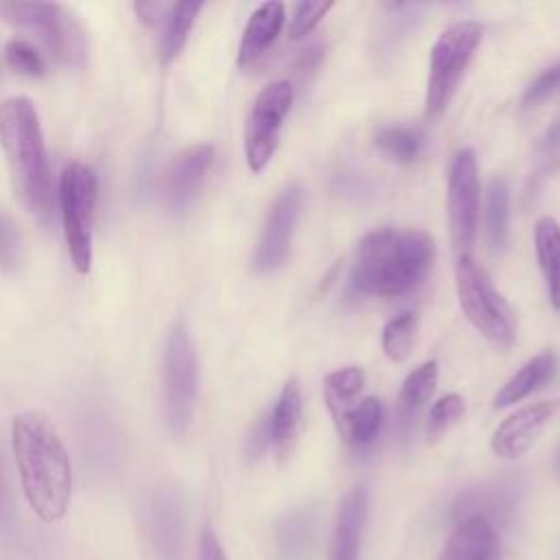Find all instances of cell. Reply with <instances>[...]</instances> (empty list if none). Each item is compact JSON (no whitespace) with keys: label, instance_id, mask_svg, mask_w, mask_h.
I'll return each instance as SVG.
<instances>
[{"label":"cell","instance_id":"29","mask_svg":"<svg viewBox=\"0 0 560 560\" xmlns=\"http://www.w3.org/2000/svg\"><path fill=\"white\" fill-rule=\"evenodd\" d=\"M418 317L409 311L392 317L383 328V352L389 361L402 363L411 354Z\"/></svg>","mask_w":560,"mask_h":560},{"label":"cell","instance_id":"9","mask_svg":"<svg viewBox=\"0 0 560 560\" xmlns=\"http://www.w3.org/2000/svg\"><path fill=\"white\" fill-rule=\"evenodd\" d=\"M291 105L293 85L289 79L271 81L254 98L245 122V160L252 173L265 171L271 162Z\"/></svg>","mask_w":560,"mask_h":560},{"label":"cell","instance_id":"12","mask_svg":"<svg viewBox=\"0 0 560 560\" xmlns=\"http://www.w3.org/2000/svg\"><path fill=\"white\" fill-rule=\"evenodd\" d=\"M300 208H302L300 184H287L267 212V219L252 258V269L256 273H271L284 265L291 249L293 232L300 219Z\"/></svg>","mask_w":560,"mask_h":560},{"label":"cell","instance_id":"1","mask_svg":"<svg viewBox=\"0 0 560 560\" xmlns=\"http://www.w3.org/2000/svg\"><path fill=\"white\" fill-rule=\"evenodd\" d=\"M11 446L31 510L46 523L63 518L72 497V466L50 418L42 411L18 413Z\"/></svg>","mask_w":560,"mask_h":560},{"label":"cell","instance_id":"10","mask_svg":"<svg viewBox=\"0 0 560 560\" xmlns=\"http://www.w3.org/2000/svg\"><path fill=\"white\" fill-rule=\"evenodd\" d=\"M446 214L453 247L466 254L475 243L479 225V171L470 147L459 149L451 162Z\"/></svg>","mask_w":560,"mask_h":560},{"label":"cell","instance_id":"18","mask_svg":"<svg viewBox=\"0 0 560 560\" xmlns=\"http://www.w3.org/2000/svg\"><path fill=\"white\" fill-rule=\"evenodd\" d=\"M302 427V392L295 378H289L280 396L269 413V431H271V446L280 464H284L298 444Z\"/></svg>","mask_w":560,"mask_h":560},{"label":"cell","instance_id":"37","mask_svg":"<svg viewBox=\"0 0 560 560\" xmlns=\"http://www.w3.org/2000/svg\"><path fill=\"white\" fill-rule=\"evenodd\" d=\"M199 560H228L225 551L212 529H206L199 538Z\"/></svg>","mask_w":560,"mask_h":560},{"label":"cell","instance_id":"38","mask_svg":"<svg viewBox=\"0 0 560 560\" xmlns=\"http://www.w3.org/2000/svg\"><path fill=\"white\" fill-rule=\"evenodd\" d=\"M558 475H560V453H558Z\"/></svg>","mask_w":560,"mask_h":560},{"label":"cell","instance_id":"26","mask_svg":"<svg viewBox=\"0 0 560 560\" xmlns=\"http://www.w3.org/2000/svg\"><path fill=\"white\" fill-rule=\"evenodd\" d=\"M315 536V518L308 510L291 512L276 525V542L287 560H302Z\"/></svg>","mask_w":560,"mask_h":560},{"label":"cell","instance_id":"7","mask_svg":"<svg viewBox=\"0 0 560 560\" xmlns=\"http://www.w3.org/2000/svg\"><path fill=\"white\" fill-rule=\"evenodd\" d=\"M0 13L33 33L57 61L66 66L85 61L88 33L68 7L57 2H0Z\"/></svg>","mask_w":560,"mask_h":560},{"label":"cell","instance_id":"31","mask_svg":"<svg viewBox=\"0 0 560 560\" xmlns=\"http://www.w3.org/2000/svg\"><path fill=\"white\" fill-rule=\"evenodd\" d=\"M466 411V402L459 394H446L433 402L427 416V435L429 440H438L446 433Z\"/></svg>","mask_w":560,"mask_h":560},{"label":"cell","instance_id":"16","mask_svg":"<svg viewBox=\"0 0 560 560\" xmlns=\"http://www.w3.org/2000/svg\"><path fill=\"white\" fill-rule=\"evenodd\" d=\"M368 503L370 494L365 486H354L346 492L337 510L328 560H359L361 538L368 521Z\"/></svg>","mask_w":560,"mask_h":560},{"label":"cell","instance_id":"28","mask_svg":"<svg viewBox=\"0 0 560 560\" xmlns=\"http://www.w3.org/2000/svg\"><path fill=\"white\" fill-rule=\"evenodd\" d=\"M374 142L389 160L398 164L416 162L422 151V136L416 129L400 127V125L381 127L374 136Z\"/></svg>","mask_w":560,"mask_h":560},{"label":"cell","instance_id":"17","mask_svg":"<svg viewBox=\"0 0 560 560\" xmlns=\"http://www.w3.org/2000/svg\"><path fill=\"white\" fill-rule=\"evenodd\" d=\"M438 560H503L497 527L477 516L455 521Z\"/></svg>","mask_w":560,"mask_h":560},{"label":"cell","instance_id":"20","mask_svg":"<svg viewBox=\"0 0 560 560\" xmlns=\"http://www.w3.org/2000/svg\"><path fill=\"white\" fill-rule=\"evenodd\" d=\"M558 354L551 350L538 352L536 357H532L527 363H523L497 392L494 396V407L503 409L510 405L521 402L523 398H527L532 392L540 389L547 381H551L558 372Z\"/></svg>","mask_w":560,"mask_h":560},{"label":"cell","instance_id":"8","mask_svg":"<svg viewBox=\"0 0 560 560\" xmlns=\"http://www.w3.org/2000/svg\"><path fill=\"white\" fill-rule=\"evenodd\" d=\"M98 199L96 173L83 162H70L59 179L63 236L72 265L79 273L92 267V228Z\"/></svg>","mask_w":560,"mask_h":560},{"label":"cell","instance_id":"6","mask_svg":"<svg viewBox=\"0 0 560 560\" xmlns=\"http://www.w3.org/2000/svg\"><path fill=\"white\" fill-rule=\"evenodd\" d=\"M481 24L475 20H459L446 26L429 55V77L424 92V116H440L453 98L479 42Z\"/></svg>","mask_w":560,"mask_h":560},{"label":"cell","instance_id":"3","mask_svg":"<svg viewBox=\"0 0 560 560\" xmlns=\"http://www.w3.org/2000/svg\"><path fill=\"white\" fill-rule=\"evenodd\" d=\"M0 144L20 201L33 214H48L52 201L50 168L37 109L26 96L0 101Z\"/></svg>","mask_w":560,"mask_h":560},{"label":"cell","instance_id":"32","mask_svg":"<svg viewBox=\"0 0 560 560\" xmlns=\"http://www.w3.org/2000/svg\"><path fill=\"white\" fill-rule=\"evenodd\" d=\"M4 57H7V63L15 70V72H22V74H31V77H39L44 74L46 70V63H44V57L39 55V50L28 44L26 39H9L7 46H4Z\"/></svg>","mask_w":560,"mask_h":560},{"label":"cell","instance_id":"36","mask_svg":"<svg viewBox=\"0 0 560 560\" xmlns=\"http://www.w3.org/2000/svg\"><path fill=\"white\" fill-rule=\"evenodd\" d=\"M168 7L171 4H164V2H136L133 4V11L138 13V18L149 24V26H158L164 22L166 13H168Z\"/></svg>","mask_w":560,"mask_h":560},{"label":"cell","instance_id":"21","mask_svg":"<svg viewBox=\"0 0 560 560\" xmlns=\"http://www.w3.org/2000/svg\"><path fill=\"white\" fill-rule=\"evenodd\" d=\"M438 385V361L429 359L411 370L398 392L396 400V427L402 435L409 433L424 402H429L433 389Z\"/></svg>","mask_w":560,"mask_h":560},{"label":"cell","instance_id":"2","mask_svg":"<svg viewBox=\"0 0 560 560\" xmlns=\"http://www.w3.org/2000/svg\"><path fill=\"white\" fill-rule=\"evenodd\" d=\"M433 260L435 241L429 232L381 228L361 238L350 267V287L363 295L396 298L416 289Z\"/></svg>","mask_w":560,"mask_h":560},{"label":"cell","instance_id":"30","mask_svg":"<svg viewBox=\"0 0 560 560\" xmlns=\"http://www.w3.org/2000/svg\"><path fill=\"white\" fill-rule=\"evenodd\" d=\"M24 262V238L13 217L0 208V269L15 271Z\"/></svg>","mask_w":560,"mask_h":560},{"label":"cell","instance_id":"19","mask_svg":"<svg viewBox=\"0 0 560 560\" xmlns=\"http://www.w3.org/2000/svg\"><path fill=\"white\" fill-rule=\"evenodd\" d=\"M282 24H284V4L282 2L260 4L249 15V20L245 24L241 46H238V55H236V63L241 68L254 66L265 55V50L276 42Z\"/></svg>","mask_w":560,"mask_h":560},{"label":"cell","instance_id":"11","mask_svg":"<svg viewBox=\"0 0 560 560\" xmlns=\"http://www.w3.org/2000/svg\"><path fill=\"white\" fill-rule=\"evenodd\" d=\"M144 545L153 560H182L186 542V508L177 488L160 486L151 492L142 516Z\"/></svg>","mask_w":560,"mask_h":560},{"label":"cell","instance_id":"27","mask_svg":"<svg viewBox=\"0 0 560 560\" xmlns=\"http://www.w3.org/2000/svg\"><path fill=\"white\" fill-rule=\"evenodd\" d=\"M365 383V374L359 365H346L339 368L324 378V400L328 405V411L335 418H339L346 409H350L361 394Z\"/></svg>","mask_w":560,"mask_h":560},{"label":"cell","instance_id":"5","mask_svg":"<svg viewBox=\"0 0 560 560\" xmlns=\"http://www.w3.org/2000/svg\"><path fill=\"white\" fill-rule=\"evenodd\" d=\"M455 287L459 308L466 319L490 343L510 348L516 339V317L505 298L494 287L488 269L470 254H462L455 265Z\"/></svg>","mask_w":560,"mask_h":560},{"label":"cell","instance_id":"35","mask_svg":"<svg viewBox=\"0 0 560 560\" xmlns=\"http://www.w3.org/2000/svg\"><path fill=\"white\" fill-rule=\"evenodd\" d=\"M267 446H271V431H269V416H262V418L254 424L252 433L247 435V444H245L247 457H249V459L260 457V455L267 451Z\"/></svg>","mask_w":560,"mask_h":560},{"label":"cell","instance_id":"13","mask_svg":"<svg viewBox=\"0 0 560 560\" xmlns=\"http://www.w3.org/2000/svg\"><path fill=\"white\" fill-rule=\"evenodd\" d=\"M214 160V147L197 142L173 155L162 175V197L168 210L184 212L201 192Z\"/></svg>","mask_w":560,"mask_h":560},{"label":"cell","instance_id":"33","mask_svg":"<svg viewBox=\"0 0 560 560\" xmlns=\"http://www.w3.org/2000/svg\"><path fill=\"white\" fill-rule=\"evenodd\" d=\"M332 9V2H300L293 9L291 22H289V37L302 39L306 37Z\"/></svg>","mask_w":560,"mask_h":560},{"label":"cell","instance_id":"25","mask_svg":"<svg viewBox=\"0 0 560 560\" xmlns=\"http://www.w3.org/2000/svg\"><path fill=\"white\" fill-rule=\"evenodd\" d=\"M510 234V186L505 177H494L486 190V236L494 252L505 249Z\"/></svg>","mask_w":560,"mask_h":560},{"label":"cell","instance_id":"22","mask_svg":"<svg viewBox=\"0 0 560 560\" xmlns=\"http://www.w3.org/2000/svg\"><path fill=\"white\" fill-rule=\"evenodd\" d=\"M339 438L354 446H370L383 427V405L376 396H365L332 420Z\"/></svg>","mask_w":560,"mask_h":560},{"label":"cell","instance_id":"24","mask_svg":"<svg viewBox=\"0 0 560 560\" xmlns=\"http://www.w3.org/2000/svg\"><path fill=\"white\" fill-rule=\"evenodd\" d=\"M201 7H203L201 2H175L168 7V13L162 22V35H160L162 63H171L182 52Z\"/></svg>","mask_w":560,"mask_h":560},{"label":"cell","instance_id":"14","mask_svg":"<svg viewBox=\"0 0 560 560\" xmlns=\"http://www.w3.org/2000/svg\"><path fill=\"white\" fill-rule=\"evenodd\" d=\"M560 400L527 402L512 411L492 433L490 448L503 459H516L529 451L547 422L558 413Z\"/></svg>","mask_w":560,"mask_h":560},{"label":"cell","instance_id":"34","mask_svg":"<svg viewBox=\"0 0 560 560\" xmlns=\"http://www.w3.org/2000/svg\"><path fill=\"white\" fill-rule=\"evenodd\" d=\"M558 90H560V63H556V66H551V68H545V70L529 83V88H527L525 94H523V107H525V109L538 107V105H542L549 96H553Z\"/></svg>","mask_w":560,"mask_h":560},{"label":"cell","instance_id":"4","mask_svg":"<svg viewBox=\"0 0 560 560\" xmlns=\"http://www.w3.org/2000/svg\"><path fill=\"white\" fill-rule=\"evenodd\" d=\"M199 394V361L186 324L173 322L162 354V413L175 438L186 435Z\"/></svg>","mask_w":560,"mask_h":560},{"label":"cell","instance_id":"15","mask_svg":"<svg viewBox=\"0 0 560 560\" xmlns=\"http://www.w3.org/2000/svg\"><path fill=\"white\" fill-rule=\"evenodd\" d=\"M516 508L514 486L508 481H490L464 490L453 503V518H483L497 527V523H508Z\"/></svg>","mask_w":560,"mask_h":560},{"label":"cell","instance_id":"23","mask_svg":"<svg viewBox=\"0 0 560 560\" xmlns=\"http://www.w3.org/2000/svg\"><path fill=\"white\" fill-rule=\"evenodd\" d=\"M534 247L547 282L549 302L560 313V223L553 217H540L536 221Z\"/></svg>","mask_w":560,"mask_h":560}]
</instances>
